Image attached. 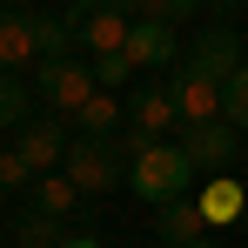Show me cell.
Here are the masks:
<instances>
[{"label": "cell", "instance_id": "obj_1", "mask_svg": "<svg viewBox=\"0 0 248 248\" xmlns=\"http://www.w3.org/2000/svg\"><path fill=\"white\" fill-rule=\"evenodd\" d=\"M188 181H195V161H188V148H181V141H155L141 161L127 168V188H134L148 208L188 202Z\"/></svg>", "mask_w": 248, "mask_h": 248}, {"label": "cell", "instance_id": "obj_2", "mask_svg": "<svg viewBox=\"0 0 248 248\" xmlns=\"http://www.w3.org/2000/svg\"><path fill=\"white\" fill-rule=\"evenodd\" d=\"M41 94H47V108H54V121H74L87 101L101 94V74H94V61H41Z\"/></svg>", "mask_w": 248, "mask_h": 248}, {"label": "cell", "instance_id": "obj_3", "mask_svg": "<svg viewBox=\"0 0 248 248\" xmlns=\"http://www.w3.org/2000/svg\"><path fill=\"white\" fill-rule=\"evenodd\" d=\"M61 174H67L81 195H108L114 181H127L121 148H114V141H87V134L74 141V148H67V168H61Z\"/></svg>", "mask_w": 248, "mask_h": 248}, {"label": "cell", "instance_id": "obj_4", "mask_svg": "<svg viewBox=\"0 0 248 248\" xmlns=\"http://www.w3.org/2000/svg\"><path fill=\"white\" fill-rule=\"evenodd\" d=\"M67 20H74V41H81L94 61H108V54H127V34H134V20H127L121 7H74Z\"/></svg>", "mask_w": 248, "mask_h": 248}, {"label": "cell", "instance_id": "obj_5", "mask_svg": "<svg viewBox=\"0 0 248 248\" xmlns=\"http://www.w3.org/2000/svg\"><path fill=\"white\" fill-rule=\"evenodd\" d=\"M168 94H174V108H181V127H208V121H221V81L195 74L188 61L168 74Z\"/></svg>", "mask_w": 248, "mask_h": 248}, {"label": "cell", "instance_id": "obj_6", "mask_svg": "<svg viewBox=\"0 0 248 248\" xmlns=\"http://www.w3.org/2000/svg\"><path fill=\"white\" fill-rule=\"evenodd\" d=\"M181 61H188L195 74H208V81H221V87H228V81L248 67V61H242V34H235V27H208V34L188 47Z\"/></svg>", "mask_w": 248, "mask_h": 248}, {"label": "cell", "instance_id": "obj_7", "mask_svg": "<svg viewBox=\"0 0 248 248\" xmlns=\"http://www.w3.org/2000/svg\"><path fill=\"white\" fill-rule=\"evenodd\" d=\"M181 148H188L195 174L208 168V181H215V174H228V168H235V155H242V134H235L228 121H208V127H181Z\"/></svg>", "mask_w": 248, "mask_h": 248}, {"label": "cell", "instance_id": "obj_8", "mask_svg": "<svg viewBox=\"0 0 248 248\" xmlns=\"http://www.w3.org/2000/svg\"><path fill=\"white\" fill-rule=\"evenodd\" d=\"M67 148H74V141H67V127L54 121V114L20 127V161L34 168V174H61V168H67Z\"/></svg>", "mask_w": 248, "mask_h": 248}, {"label": "cell", "instance_id": "obj_9", "mask_svg": "<svg viewBox=\"0 0 248 248\" xmlns=\"http://www.w3.org/2000/svg\"><path fill=\"white\" fill-rule=\"evenodd\" d=\"M127 127H134V134H148V141H168V127H181V108H174L168 81L127 101Z\"/></svg>", "mask_w": 248, "mask_h": 248}, {"label": "cell", "instance_id": "obj_10", "mask_svg": "<svg viewBox=\"0 0 248 248\" xmlns=\"http://www.w3.org/2000/svg\"><path fill=\"white\" fill-rule=\"evenodd\" d=\"M127 61L134 67H181V47H174V27H155V20H134V34H127Z\"/></svg>", "mask_w": 248, "mask_h": 248}, {"label": "cell", "instance_id": "obj_11", "mask_svg": "<svg viewBox=\"0 0 248 248\" xmlns=\"http://www.w3.org/2000/svg\"><path fill=\"white\" fill-rule=\"evenodd\" d=\"M242 215H248V188L235 181V174H215V181L202 188V221L221 235V228H235Z\"/></svg>", "mask_w": 248, "mask_h": 248}, {"label": "cell", "instance_id": "obj_12", "mask_svg": "<svg viewBox=\"0 0 248 248\" xmlns=\"http://www.w3.org/2000/svg\"><path fill=\"white\" fill-rule=\"evenodd\" d=\"M41 61V34H34V14H0V74Z\"/></svg>", "mask_w": 248, "mask_h": 248}, {"label": "cell", "instance_id": "obj_13", "mask_svg": "<svg viewBox=\"0 0 248 248\" xmlns=\"http://www.w3.org/2000/svg\"><path fill=\"white\" fill-rule=\"evenodd\" d=\"M155 228H161V248H195V242H208L202 202H168L161 215H155Z\"/></svg>", "mask_w": 248, "mask_h": 248}, {"label": "cell", "instance_id": "obj_14", "mask_svg": "<svg viewBox=\"0 0 248 248\" xmlns=\"http://www.w3.org/2000/svg\"><path fill=\"white\" fill-rule=\"evenodd\" d=\"M74 127H81L87 141H114V127H121V101H114V94H108V87H101V94H94V101H87L81 114H74Z\"/></svg>", "mask_w": 248, "mask_h": 248}, {"label": "cell", "instance_id": "obj_15", "mask_svg": "<svg viewBox=\"0 0 248 248\" xmlns=\"http://www.w3.org/2000/svg\"><path fill=\"white\" fill-rule=\"evenodd\" d=\"M34 202H41L47 221H67V215L81 208V188H74L67 174H41V181H34Z\"/></svg>", "mask_w": 248, "mask_h": 248}, {"label": "cell", "instance_id": "obj_16", "mask_svg": "<svg viewBox=\"0 0 248 248\" xmlns=\"http://www.w3.org/2000/svg\"><path fill=\"white\" fill-rule=\"evenodd\" d=\"M34 34H41V61H74V20L67 14H34Z\"/></svg>", "mask_w": 248, "mask_h": 248}, {"label": "cell", "instance_id": "obj_17", "mask_svg": "<svg viewBox=\"0 0 248 248\" xmlns=\"http://www.w3.org/2000/svg\"><path fill=\"white\" fill-rule=\"evenodd\" d=\"M221 121L235 127V134H248V67H242L228 87H221Z\"/></svg>", "mask_w": 248, "mask_h": 248}, {"label": "cell", "instance_id": "obj_18", "mask_svg": "<svg viewBox=\"0 0 248 248\" xmlns=\"http://www.w3.org/2000/svg\"><path fill=\"white\" fill-rule=\"evenodd\" d=\"M0 127H27V87L0 74Z\"/></svg>", "mask_w": 248, "mask_h": 248}, {"label": "cell", "instance_id": "obj_19", "mask_svg": "<svg viewBox=\"0 0 248 248\" xmlns=\"http://www.w3.org/2000/svg\"><path fill=\"white\" fill-rule=\"evenodd\" d=\"M14 235H20V248H61V242H67V235H61V221H47V215H27Z\"/></svg>", "mask_w": 248, "mask_h": 248}, {"label": "cell", "instance_id": "obj_20", "mask_svg": "<svg viewBox=\"0 0 248 248\" xmlns=\"http://www.w3.org/2000/svg\"><path fill=\"white\" fill-rule=\"evenodd\" d=\"M195 14V0H148L141 7V20H155V27H174V20H188Z\"/></svg>", "mask_w": 248, "mask_h": 248}, {"label": "cell", "instance_id": "obj_21", "mask_svg": "<svg viewBox=\"0 0 248 248\" xmlns=\"http://www.w3.org/2000/svg\"><path fill=\"white\" fill-rule=\"evenodd\" d=\"M94 74H101V87L114 94V87H121L127 74H134V61H127V54H108V61H94Z\"/></svg>", "mask_w": 248, "mask_h": 248}, {"label": "cell", "instance_id": "obj_22", "mask_svg": "<svg viewBox=\"0 0 248 248\" xmlns=\"http://www.w3.org/2000/svg\"><path fill=\"white\" fill-rule=\"evenodd\" d=\"M20 181H34V168L20 161V148H7L0 155V188H20Z\"/></svg>", "mask_w": 248, "mask_h": 248}, {"label": "cell", "instance_id": "obj_23", "mask_svg": "<svg viewBox=\"0 0 248 248\" xmlns=\"http://www.w3.org/2000/svg\"><path fill=\"white\" fill-rule=\"evenodd\" d=\"M61 248H101V242H94V235H67Z\"/></svg>", "mask_w": 248, "mask_h": 248}, {"label": "cell", "instance_id": "obj_24", "mask_svg": "<svg viewBox=\"0 0 248 248\" xmlns=\"http://www.w3.org/2000/svg\"><path fill=\"white\" fill-rule=\"evenodd\" d=\"M195 248H215V242H195Z\"/></svg>", "mask_w": 248, "mask_h": 248}]
</instances>
